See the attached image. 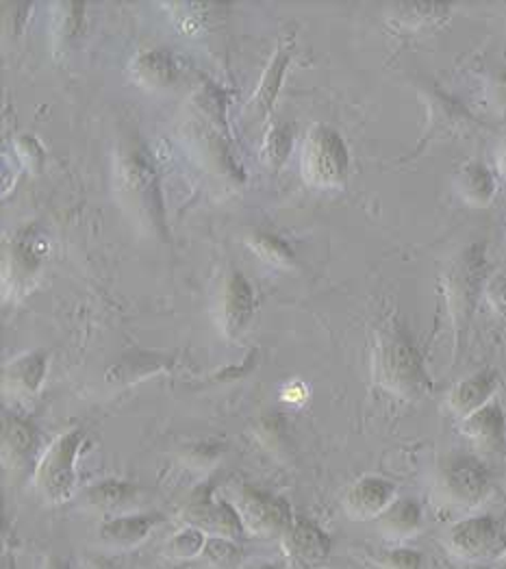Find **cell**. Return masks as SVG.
I'll list each match as a JSON object with an SVG mask.
<instances>
[{
	"mask_svg": "<svg viewBox=\"0 0 506 569\" xmlns=\"http://www.w3.org/2000/svg\"><path fill=\"white\" fill-rule=\"evenodd\" d=\"M48 371V354L43 350H33L20 354L17 358L9 361L2 369V387L4 391L22 397L35 395L46 378Z\"/></svg>",
	"mask_w": 506,
	"mask_h": 569,
	"instance_id": "5bb4252c",
	"label": "cell"
},
{
	"mask_svg": "<svg viewBox=\"0 0 506 569\" xmlns=\"http://www.w3.org/2000/svg\"><path fill=\"white\" fill-rule=\"evenodd\" d=\"M280 541L284 554L300 569H319L328 560L330 539L315 521L306 517H293Z\"/></svg>",
	"mask_w": 506,
	"mask_h": 569,
	"instance_id": "30bf717a",
	"label": "cell"
},
{
	"mask_svg": "<svg viewBox=\"0 0 506 569\" xmlns=\"http://www.w3.org/2000/svg\"><path fill=\"white\" fill-rule=\"evenodd\" d=\"M439 491L452 504L473 506L489 491V473L476 458L456 456L441 469Z\"/></svg>",
	"mask_w": 506,
	"mask_h": 569,
	"instance_id": "ba28073f",
	"label": "cell"
},
{
	"mask_svg": "<svg viewBox=\"0 0 506 569\" xmlns=\"http://www.w3.org/2000/svg\"><path fill=\"white\" fill-rule=\"evenodd\" d=\"M289 50L291 46H278L274 59L269 61L267 69L263 72L261 76V83H258V89L252 98V104L256 106L258 113H267L278 96V89H280V83H282V76H284V69L289 65Z\"/></svg>",
	"mask_w": 506,
	"mask_h": 569,
	"instance_id": "cb8c5ba5",
	"label": "cell"
},
{
	"mask_svg": "<svg viewBox=\"0 0 506 569\" xmlns=\"http://www.w3.org/2000/svg\"><path fill=\"white\" fill-rule=\"evenodd\" d=\"M85 443V432L72 428L61 432L41 454L33 484L43 502L63 504L76 491V458Z\"/></svg>",
	"mask_w": 506,
	"mask_h": 569,
	"instance_id": "3957f363",
	"label": "cell"
},
{
	"mask_svg": "<svg viewBox=\"0 0 506 569\" xmlns=\"http://www.w3.org/2000/svg\"><path fill=\"white\" fill-rule=\"evenodd\" d=\"M206 536H208L206 532H202L193 526H185L178 532H174V536L167 541L165 556L172 558V560H193V558L202 556Z\"/></svg>",
	"mask_w": 506,
	"mask_h": 569,
	"instance_id": "83f0119b",
	"label": "cell"
},
{
	"mask_svg": "<svg viewBox=\"0 0 506 569\" xmlns=\"http://www.w3.org/2000/svg\"><path fill=\"white\" fill-rule=\"evenodd\" d=\"M241 547L237 539L228 536H206L204 549H202V560L211 569H241Z\"/></svg>",
	"mask_w": 506,
	"mask_h": 569,
	"instance_id": "484cf974",
	"label": "cell"
},
{
	"mask_svg": "<svg viewBox=\"0 0 506 569\" xmlns=\"http://www.w3.org/2000/svg\"><path fill=\"white\" fill-rule=\"evenodd\" d=\"M460 430L482 450H497L504 443L506 419L499 404L489 402L482 408L467 415L460 423Z\"/></svg>",
	"mask_w": 506,
	"mask_h": 569,
	"instance_id": "e0dca14e",
	"label": "cell"
},
{
	"mask_svg": "<svg viewBox=\"0 0 506 569\" xmlns=\"http://www.w3.org/2000/svg\"><path fill=\"white\" fill-rule=\"evenodd\" d=\"M456 191L458 195L471 204V206H486L491 204L493 195H495V180H493V174L489 172L486 165L482 163H467L458 169L456 174Z\"/></svg>",
	"mask_w": 506,
	"mask_h": 569,
	"instance_id": "7402d4cb",
	"label": "cell"
},
{
	"mask_svg": "<svg viewBox=\"0 0 506 569\" xmlns=\"http://www.w3.org/2000/svg\"><path fill=\"white\" fill-rule=\"evenodd\" d=\"M182 519H185L187 526H193V528L206 532L208 536L239 539L245 532L232 502L213 497L208 489H200L187 502V506L182 510Z\"/></svg>",
	"mask_w": 506,
	"mask_h": 569,
	"instance_id": "52a82bcc",
	"label": "cell"
},
{
	"mask_svg": "<svg viewBox=\"0 0 506 569\" xmlns=\"http://www.w3.org/2000/svg\"><path fill=\"white\" fill-rule=\"evenodd\" d=\"M241 569H282L280 562H271V560H252L248 565H243Z\"/></svg>",
	"mask_w": 506,
	"mask_h": 569,
	"instance_id": "e575fe53",
	"label": "cell"
},
{
	"mask_svg": "<svg viewBox=\"0 0 506 569\" xmlns=\"http://www.w3.org/2000/svg\"><path fill=\"white\" fill-rule=\"evenodd\" d=\"M447 543L460 558L480 560L497 554L504 545V539L495 519L478 515L452 526V530L447 532Z\"/></svg>",
	"mask_w": 506,
	"mask_h": 569,
	"instance_id": "9c48e42d",
	"label": "cell"
},
{
	"mask_svg": "<svg viewBox=\"0 0 506 569\" xmlns=\"http://www.w3.org/2000/svg\"><path fill=\"white\" fill-rule=\"evenodd\" d=\"M382 565L387 569H419L421 567V554L408 547H395L384 554Z\"/></svg>",
	"mask_w": 506,
	"mask_h": 569,
	"instance_id": "1f68e13d",
	"label": "cell"
},
{
	"mask_svg": "<svg viewBox=\"0 0 506 569\" xmlns=\"http://www.w3.org/2000/svg\"><path fill=\"white\" fill-rule=\"evenodd\" d=\"M484 298L495 315L506 319V269L497 271L484 284Z\"/></svg>",
	"mask_w": 506,
	"mask_h": 569,
	"instance_id": "4dcf8cb0",
	"label": "cell"
},
{
	"mask_svg": "<svg viewBox=\"0 0 506 569\" xmlns=\"http://www.w3.org/2000/svg\"><path fill=\"white\" fill-rule=\"evenodd\" d=\"M395 500V486L378 476L358 478L345 493V510L354 519L380 517Z\"/></svg>",
	"mask_w": 506,
	"mask_h": 569,
	"instance_id": "4fadbf2b",
	"label": "cell"
},
{
	"mask_svg": "<svg viewBox=\"0 0 506 569\" xmlns=\"http://www.w3.org/2000/svg\"><path fill=\"white\" fill-rule=\"evenodd\" d=\"M232 506L239 513L243 530L258 539L282 536L293 521V513L287 500L250 484H243L235 491Z\"/></svg>",
	"mask_w": 506,
	"mask_h": 569,
	"instance_id": "8992f818",
	"label": "cell"
},
{
	"mask_svg": "<svg viewBox=\"0 0 506 569\" xmlns=\"http://www.w3.org/2000/svg\"><path fill=\"white\" fill-rule=\"evenodd\" d=\"M115 187L126 211L152 232H163V204L159 195V178L148 150L141 143H126L115 159Z\"/></svg>",
	"mask_w": 506,
	"mask_h": 569,
	"instance_id": "6da1fadb",
	"label": "cell"
},
{
	"mask_svg": "<svg viewBox=\"0 0 506 569\" xmlns=\"http://www.w3.org/2000/svg\"><path fill=\"white\" fill-rule=\"evenodd\" d=\"M167 9L172 11V17L176 22V26L187 35H195L208 28L211 20H213V11L217 9V4L213 2H172L167 4Z\"/></svg>",
	"mask_w": 506,
	"mask_h": 569,
	"instance_id": "d4e9b609",
	"label": "cell"
},
{
	"mask_svg": "<svg viewBox=\"0 0 506 569\" xmlns=\"http://www.w3.org/2000/svg\"><path fill=\"white\" fill-rule=\"evenodd\" d=\"M495 387H497V374L493 369H480V371L463 378L450 391V397H447L450 410L465 419L473 410L489 404L491 395L495 393Z\"/></svg>",
	"mask_w": 506,
	"mask_h": 569,
	"instance_id": "9a60e30c",
	"label": "cell"
},
{
	"mask_svg": "<svg viewBox=\"0 0 506 569\" xmlns=\"http://www.w3.org/2000/svg\"><path fill=\"white\" fill-rule=\"evenodd\" d=\"M450 11L443 2H395L389 7V22L404 30H421L445 22Z\"/></svg>",
	"mask_w": 506,
	"mask_h": 569,
	"instance_id": "44dd1931",
	"label": "cell"
},
{
	"mask_svg": "<svg viewBox=\"0 0 506 569\" xmlns=\"http://www.w3.org/2000/svg\"><path fill=\"white\" fill-rule=\"evenodd\" d=\"M374 378L387 391L408 400L421 397L430 389L421 356L400 328H389L378 337L374 350Z\"/></svg>",
	"mask_w": 506,
	"mask_h": 569,
	"instance_id": "7a4b0ae2",
	"label": "cell"
},
{
	"mask_svg": "<svg viewBox=\"0 0 506 569\" xmlns=\"http://www.w3.org/2000/svg\"><path fill=\"white\" fill-rule=\"evenodd\" d=\"M482 276H484V248L480 243L460 250L445 269L443 276L445 298L456 330H465V326L471 319L476 300L482 291Z\"/></svg>",
	"mask_w": 506,
	"mask_h": 569,
	"instance_id": "5b68a950",
	"label": "cell"
},
{
	"mask_svg": "<svg viewBox=\"0 0 506 569\" xmlns=\"http://www.w3.org/2000/svg\"><path fill=\"white\" fill-rule=\"evenodd\" d=\"M378 526L389 539L410 536L421 526V508L410 497L393 500L389 508L378 517Z\"/></svg>",
	"mask_w": 506,
	"mask_h": 569,
	"instance_id": "603a6c76",
	"label": "cell"
},
{
	"mask_svg": "<svg viewBox=\"0 0 506 569\" xmlns=\"http://www.w3.org/2000/svg\"><path fill=\"white\" fill-rule=\"evenodd\" d=\"M304 395H306V389H304L302 382H289L282 389V400H287V402H300V400H304Z\"/></svg>",
	"mask_w": 506,
	"mask_h": 569,
	"instance_id": "d6a6232c",
	"label": "cell"
},
{
	"mask_svg": "<svg viewBox=\"0 0 506 569\" xmlns=\"http://www.w3.org/2000/svg\"><path fill=\"white\" fill-rule=\"evenodd\" d=\"M37 450L35 426L17 415L2 417V460L9 469H22L28 465Z\"/></svg>",
	"mask_w": 506,
	"mask_h": 569,
	"instance_id": "2e32d148",
	"label": "cell"
},
{
	"mask_svg": "<svg viewBox=\"0 0 506 569\" xmlns=\"http://www.w3.org/2000/svg\"><path fill=\"white\" fill-rule=\"evenodd\" d=\"M248 245L252 248L254 254H258L269 265H276V267H291L293 265L295 256H293L291 248L282 239H278L269 232H256V235L248 237Z\"/></svg>",
	"mask_w": 506,
	"mask_h": 569,
	"instance_id": "f546056e",
	"label": "cell"
},
{
	"mask_svg": "<svg viewBox=\"0 0 506 569\" xmlns=\"http://www.w3.org/2000/svg\"><path fill=\"white\" fill-rule=\"evenodd\" d=\"M291 146H293V128L284 122L271 124V128L267 130V135L263 139L261 159L265 161V165L278 169L287 161Z\"/></svg>",
	"mask_w": 506,
	"mask_h": 569,
	"instance_id": "4316f807",
	"label": "cell"
},
{
	"mask_svg": "<svg viewBox=\"0 0 506 569\" xmlns=\"http://www.w3.org/2000/svg\"><path fill=\"white\" fill-rule=\"evenodd\" d=\"M254 313V293L241 271H230L219 289L217 317L219 328L228 339H235Z\"/></svg>",
	"mask_w": 506,
	"mask_h": 569,
	"instance_id": "8fae6325",
	"label": "cell"
},
{
	"mask_svg": "<svg viewBox=\"0 0 506 569\" xmlns=\"http://www.w3.org/2000/svg\"><path fill=\"white\" fill-rule=\"evenodd\" d=\"M130 72H132V78L141 87L163 89V87H169L176 80L178 67H176L172 52H167L165 48H152V50H143L135 56Z\"/></svg>",
	"mask_w": 506,
	"mask_h": 569,
	"instance_id": "ac0fdd59",
	"label": "cell"
},
{
	"mask_svg": "<svg viewBox=\"0 0 506 569\" xmlns=\"http://www.w3.org/2000/svg\"><path fill=\"white\" fill-rule=\"evenodd\" d=\"M347 167L350 154L343 137L326 124H315L302 143V178L311 187L334 189L345 182Z\"/></svg>",
	"mask_w": 506,
	"mask_h": 569,
	"instance_id": "277c9868",
	"label": "cell"
},
{
	"mask_svg": "<svg viewBox=\"0 0 506 569\" xmlns=\"http://www.w3.org/2000/svg\"><path fill=\"white\" fill-rule=\"evenodd\" d=\"M163 521L159 513H122L104 519L98 528V539L111 549H130L143 543L150 532Z\"/></svg>",
	"mask_w": 506,
	"mask_h": 569,
	"instance_id": "7c38bea8",
	"label": "cell"
},
{
	"mask_svg": "<svg viewBox=\"0 0 506 569\" xmlns=\"http://www.w3.org/2000/svg\"><path fill=\"white\" fill-rule=\"evenodd\" d=\"M163 367H167V363L159 361L152 354H135V356H128V358L119 361L117 365H113L109 369L106 378L111 382H135V380H139V371L137 369H141V376L146 378L148 374H154V371H159Z\"/></svg>",
	"mask_w": 506,
	"mask_h": 569,
	"instance_id": "f1b7e54d",
	"label": "cell"
},
{
	"mask_svg": "<svg viewBox=\"0 0 506 569\" xmlns=\"http://www.w3.org/2000/svg\"><path fill=\"white\" fill-rule=\"evenodd\" d=\"M497 172L506 178V141L502 143V148L497 152Z\"/></svg>",
	"mask_w": 506,
	"mask_h": 569,
	"instance_id": "d590c367",
	"label": "cell"
},
{
	"mask_svg": "<svg viewBox=\"0 0 506 569\" xmlns=\"http://www.w3.org/2000/svg\"><path fill=\"white\" fill-rule=\"evenodd\" d=\"M41 569H69V562L65 558H61L59 554H48Z\"/></svg>",
	"mask_w": 506,
	"mask_h": 569,
	"instance_id": "836d02e7",
	"label": "cell"
},
{
	"mask_svg": "<svg viewBox=\"0 0 506 569\" xmlns=\"http://www.w3.org/2000/svg\"><path fill=\"white\" fill-rule=\"evenodd\" d=\"M139 495V489L124 480H102L85 491V504L100 513L122 515L130 513L135 500Z\"/></svg>",
	"mask_w": 506,
	"mask_h": 569,
	"instance_id": "ffe728a7",
	"label": "cell"
},
{
	"mask_svg": "<svg viewBox=\"0 0 506 569\" xmlns=\"http://www.w3.org/2000/svg\"><path fill=\"white\" fill-rule=\"evenodd\" d=\"M41 254L37 250V237L33 230L20 232L9 241L4 252V282L13 280V287L26 282L39 267Z\"/></svg>",
	"mask_w": 506,
	"mask_h": 569,
	"instance_id": "d6986e66",
	"label": "cell"
}]
</instances>
